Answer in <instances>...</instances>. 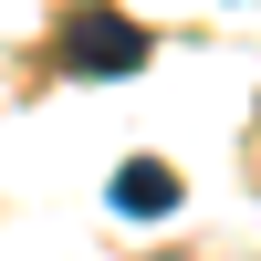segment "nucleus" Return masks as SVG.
Segmentation results:
<instances>
[{
    "label": "nucleus",
    "instance_id": "nucleus-1",
    "mask_svg": "<svg viewBox=\"0 0 261 261\" xmlns=\"http://www.w3.org/2000/svg\"><path fill=\"white\" fill-rule=\"evenodd\" d=\"M146 63V21H125V11H73L63 21V73H136Z\"/></svg>",
    "mask_w": 261,
    "mask_h": 261
},
{
    "label": "nucleus",
    "instance_id": "nucleus-2",
    "mask_svg": "<svg viewBox=\"0 0 261 261\" xmlns=\"http://www.w3.org/2000/svg\"><path fill=\"white\" fill-rule=\"evenodd\" d=\"M105 199H115V220H167V209L188 199V178H178V167H167V157H125Z\"/></svg>",
    "mask_w": 261,
    "mask_h": 261
}]
</instances>
